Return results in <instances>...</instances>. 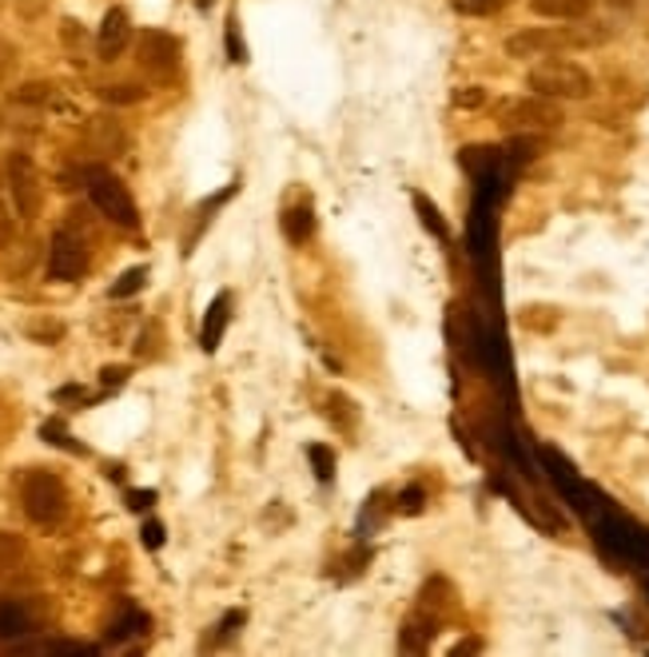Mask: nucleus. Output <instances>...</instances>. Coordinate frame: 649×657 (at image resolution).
<instances>
[{"label":"nucleus","mask_w":649,"mask_h":657,"mask_svg":"<svg viewBox=\"0 0 649 657\" xmlns=\"http://www.w3.org/2000/svg\"><path fill=\"white\" fill-rule=\"evenodd\" d=\"M602 41L605 28H594V24H542V28H522V33L507 36V56L530 60V56L570 53V48H590Z\"/></svg>","instance_id":"nucleus-1"},{"label":"nucleus","mask_w":649,"mask_h":657,"mask_svg":"<svg viewBox=\"0 0 649 657\" xmlns=\"http://www.w3.org/2000/svg\"><path fill=\"white\" fill-rule=\"evenodd\" d=\"M526 88L530 92H538L546 100H586L594 92V80L586 72L582 65H573V60H538V65H530L526 72Z\"/></svg>","instance_id":"nucleus-2"},{"label":"nucleus","mask_w":649,"mask_h":657,"mask_svg":"<svg viewBox=\"0 0 649 657\" xmlns=\"http://www.w3.org/2000/svg\"><path fill=\"white\" fill-rule=\"evenodd\" d=\"M80 175H84V187H89L92 208L108 219V223L128 228V231L140 223V216H136V199H132V192L124 187L120 175H112L108 168H84Z\"/></svg>","instance_id":"nucleus-3"},{"label":"nucleus","mask_w":649,"mask_h":657,"mask_svg":"<svg viewBox=\"0 0 649 657\" xmlns=\"http://www.w3.org/2000/svg\"><path fill=\"white\" fill-rule=\"evenodd\" d=\"M21 506L28 522L60 526L68 515V491L53 471H28L21 482Z\"/></svg>","instance_id":"nucleus-4"},{"label":"nucleus","mask_w":649,"mask_h":657,"mask_svg":"<svg viewBox=\"0 0 649 657\" xmlns=\"http://www.w3.org/2000/svg\"><path fill=\"white\" fill-rule=\"evenodd\" d=\"M561 108L558 100H546V96H522V100H507L502 108H498V124L507 131H554L561 128Z\"/></svg>","instance_id":"nucleus-5"},{"label":"nucleus","mask_w":649,"mask_h":657,"mask_svg":"<svg viewBox=\"0 0 649 657\" xmlns=\"http://www.w3.org/2000/svg\"><path fill=\"white\" fill-rule=\"evenodd\" d=\"M4 175H9V192H12V204H16V216H21V219L40 216V204H45V184H40V172H36L33 155L12 152L9 164H4Z\"/></svg>","instance_id":"nucleus-6"},{"label":"nucleus","mask_w":649,"mask_h":657,"mask_svg":"<svg viewBox=\"0 0 649 657\" xmlns=\"http://www.w3.org/2000/svg\"><path fill=\"white\" fill-rule=\"evenodd\" d=\"M84 267H89V243L80 240L77 231L60 228L53 235V243H48V263H45L48 279L53 284H72V279L84 275Z\"/></svg>","instance_id":"nucleus-7"},{"label":"nucleus","mask_w":649,"mask_h":657,"mask_svg":"<svg viewBox=\"0 0 649 657\" xmlns=\"http://www.w3.org/2000/svg\"><path fill=\"white\" fill-rule=\"evenodd\" d=\"M140 65L152 72L155 80H167L172 72L179 68V41L172 33H164V28H148V33H140Z\"/></svg>","instance_id":"nucleus-8"},{"label":"nucleus","mask_w":649,"mask_h":657,"mask_svg":"<svg viewBox=\"0 0 649 657\" xmlns=\"http://www.w3.org/2000/svg\"><path fill=\"white\" fill-rule=\"evenodd\" d=\"M84 148L96 155H120L128 148V136H124L116 116H89L84 120Z\"/></svg>","instance_id":"nucleus-9"},{"label":"nucleus","mask_w":649,"mask_h":657,"mask_svg":"<svg viewBox=\"0 0 649 657\" xmlns=\"http://www.w3.org/2000/svg\"><path fill=\"white\" fill-rule=\"evenodd\" d=\"M128 41H132V21H128V12L108 9L104 12V21H100V33H96L100 60H116V56H124Z\"/></svg>","instance_id":"nucleus-10"},{"label":"nucleus","mask_w":649,"mask_h":657,"mask_svg":"<svg viewBox=\"0 0 649 657\" xmlns=\"http://www.w3.org/2000/svg\"><path fill=\"white\" fill-rule=\"evenodd\" d=\"M530 9L546 21H586L594 12V0H530Z\"/></svg>","instance_id":"nucleus-11"},{"label":"nucleus","mask_w":649,"mask_h":657,"mask_svg":"<svg viewBox=\"0 0 649 657\" xmlns=\"http://www.w3.org/2000/svg\"><path fill=\"white\" fill-rule=\"evenodd\" d=\"M434 625H439V618H430L427 610L410 613L407 625H403V637H398V646L410 649V654H418V649H427L430 634H434Z\"/></svg>","instance_id":"nucleus-12"},{"label":"nucleus","mask_w":649,"mask_h":657,"mask_svg":"<svg viewBox=\"0 0 649 657\" xmlns=\"http://www.w3.org/2000/svg\"><path fill=\"white\" fill-rule=\"evenodd\" d=\"M228 296H216V303L208 307V323H204V350H216L220 347V335L228 327Z\"/></svg>","instance_id":"nucleus-13"},{"label":"nucleus","mask_w":649,"mask_h":657,"mask_svg":"<svg viewBox=\"0 0 649 657\" xmlns=\"http://www.w3.org/2000/svg\"><path fill=\"white\" fill-rule=\"evenodd\" d=\"M33 630V618L21 602H0V637H21Z\"/></svg>","instance_id":"nucleus-14"},{"label":"nucleus","mask_w":649,"mask_h":657,"mask_svg":"<svg viewBox=\"0 0 649 657\" xmlns=\"http://www.w3.org/2000/svg\"><path fill=\"white\" fill-rule=\"evenodd\" d=\"M24 554H28V542L21 534H12V530H0V578L21 566Z\"/></svg>","instance_id":"nucleus-15"},{"label":"nucleus","mask_w":649,"mask_h":657,"mask_svg":"<svg viewBox=\"0 0 649 657\" xmlns=\"http://www.w3.org/2000/svg\"><path fill=\"white\" fill-rule=\"evenodd\" d=\"M12 100H16V104H33V108H45V104H53V100H56V88L45 84V80H28V84H21L16 92H12Z\"/></svg>","instance_id":"nucleus-16"},{"label":"nucleus","mask_w":649,"mask_h":657,"mask_svg":"<svg viewBox=\"0 0 649 657\" xmlns=\"http://www.w3.org/2000/svg\"><path fill=\"white\" fill-rule=\"evenodd\" d=\"M311 228H315V219H311V208H291L283 216V231L291 243H303L311 235Z\"/></svg>","instance_id":"nucleus-17"},{"label":"nucleus","mask_w":649,"mask_h":657,"mask_svg":"<svg viewBox=\"0 0 649 657\" xmlns=\"http://www.w3.org/2000/svg\"><path fill=\"white\" fill-rule=\"evenodd\" d=\"M143 96H148V88H140V84H108V88H100V100H104V104H140Z\"/></svg>","instance_id":"nucleus-18"},{"label":"nucleus","mask_w":649,"mask_h":657,"mask_svg":"<svg viewBox=\"0 0 649 657\" xmlns=\"http://www.w3.org/2000/svg\"><path fill=\"white\" fill-rule=\"evenodd\" d=\"M12 243H16V204H9L0 192V252H9Z\"/></svg>","instance_id":"nucleus-19"},{"label":"nucleus","mask_w":649,"mask_h":657,"mask_svg":"<svg viewBox=\"0 0 649 657\" xmlns=\"http://www.w3.org/2000/svg\"><path fill=\"white\" fill-rule=\"evenodd\" d=\"M143 279H148V267H128V272L120 275V284H112V299L136 296V291L143 287Z\"/></svg>","instance_id":"nucleus-20"},{"label":"nucleus","mask_w":649,"mask_h":657,"mask_svg":"<svg viewBox=\"0 0 649 657\" xmlns=\"http://www.w3.org/2000/svg\"><path fill=\"white\" fill-rule=\"evenodd\" d=\"M510 0H459V9L471 12V16H495V12L507 9Z\"/></svg>","instance_id":"nucleus-21"},{"label":"nucleus","mask_w":649,"mask_h":657,"mask_svg":"<svg viewBox=\"0 0 649 657\" xmlns=\"http://www.w3.org/2000/svg\"><path fill=\"white\" fill-rule=\"evenodd\" d=\"M28 335L33 339H60L65 335V323H56V319H36V323H28Z\"/></svg>","instance_id":"nucleus-22"},{"label":"nucleus","mask_w":649,"mask_h":657,"mask_svg":"<svg viewBox=\"0 0 649 657\" xmlns=\"http://www.w3.org/2000/svg\"><path fill=\"white\" fill-rule=\"evenodd\" d=\"M415 204H418V208H422V211H427V228H434V231H439V235H447V223H442V219H439V211L430 208V204H427V199H422V196H418Z\"/></svg>","instance_id":"nucleus-23"},{"label":"nucleus","mask_w":649,"mask_h":657,"mask_svg":"<svg viewBox=\"0 0 649 657\" xmlns=\"http://www.w3.org/2000/svg\"><path fill=\"white\" fill-rule=\"evenodd\" d=\"M311 459L320 466V479H331V454L323 447H311Z\"/></svg>","instance_id":"nucleus-24"},{"label":"nucleus","mask_w":649,"mask_h":657,"mask_svg":"<svg viewBox=\"0 0 649 657\" xmlns=\"http://www.w3.org/2000/svg\"><path fill=\"white\" fill-rule=\"evenodd\" d=\"M100 379H104V387H120L124 379H128V371H124V367H104Z\"/></svg>","instance_id":"nucleus-25"},{"label":"nucleus","mask_w":649,"mask_h":657,"mask_svg":"<svg viewBox=\"0 0 649 657\" xmlns=\"http://www.w3.org/2000/svg\"><path fill=\"white\" fill-rule=\"evenodd\" d=\"M143 542H148V546H160V542H164V530H160V522H148L143 526Z\"/></svg>","instance_id":"nucleus-26"},{"label":"nucleus","mask_w":649,"mask_h":657,"mask_svg":"<svg viewBox=\"0 0 649 657\" xmlns=\"http://www.w3.org/2000/svg\"><path fill=\"white\" fill-rule=\"evenodd\" d=\"M454 104H459V108H474V104H483V92H459Z\"/></svg>","instance_id":"nucleus-27"},{"label":"nucleus","mask_w":649,"mask_h":657,"mask_svg":"<svg viewBox=\"0 0 649 657\" xmlns=\"http://www.w3.org/2000/svg\"><path fill=\"white\" fill-rule=\"evenodd\" d=\"M148 503H152V494H132V506H136V510H140V506H148Z\"/></svg>","instance_id":"nucleus-28"}]
</instances>
